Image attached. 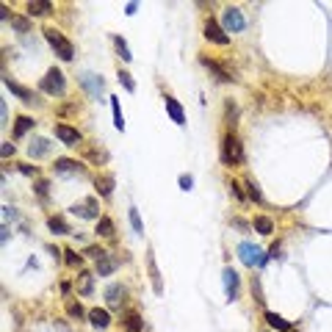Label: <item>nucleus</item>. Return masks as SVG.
I'll return each instance as SVG.
<instances>
[{
	"instance_id": "obj_28",
	"label": "nucleus",
	"mask_w": 332,
	"mask_h": 332,
	"mask_svg": "<svg viewBox=\"0 0 332 332\" xmlns=\"http://www.w3.org/2000/svg\"><path fill=\"white\" fill-rule=\"evenodd\" d=\"M111 111H113V125L122 130V127H125V119H122V108H119V100L116 97H111Z\"/></svg>"
},
{
	"instance_id": "obj_18",
	"label": "nucleus",
	"mask_w": 332,
	"mask_h": 332,
	"mask_svg": "<svg viewBox=\"0 0 332 332\" xmlns=\"http://www.w3.org/2000/svg\"><path fill=\"white\" fill-rule=\"evenodd\" d=\"M122 296H125V288H122V285H108V291H106V299H108V304H111V307L122 304Z\"/></svg>"
},
{
	"instance_id": "obj_16",
	"label": "nucleus",
	"mask_w": 332,
	"mask_h": 332,
	"mask_svg": "<svg viewBox=\"0 0 332 332\" xmlns=\"http://www.w3.org/2000/svg\"><path fill=\"white\" fill-rule=\"evenodd\" d=\"M53 11V6H50L47 0H31L28 3V14L31 17H44V14H50Z\"/></svg>"
},
{
	"instance_id": "obj_25",
	"label": "nucleus",
	"mask_w": 332,
	"mask_h": 332,
	"mask_svg": "<svg viewBox=\"0 0 332 332\" xmlns=\"http://www.w3.org/2000/svg\"><path fill=\"white\" fill-rule=\"evenodd\" d=\"M80 80H83V86H86V89H89L92 94H100V92H103V80H100L97 75H83Z\"/></svg>"
},
{
	"instance_id": "obj_21",
	"label": "nucleus",
	"mask_w": 332,
	"mask_h": 332,
	"mask_svg": "<svg viewBox=\"0 0 332 332\" xmlns=\"http://www.w3.org/2000/svg\"><path fill=\"white\" fill-rule=\"evenodd\" d=\"M47 142H44V139H34V142H31V147H28V155L31 158H42V155H47Z\"/></svg>"
},
{
	"instance_id": "obj_31",
	"label": "nucleus",
	"mask_w": 332,
	"mask_h": 332,
	"mask_svg": "<svg viewBox=\"0 0 332 332\" xmlns=\"http://www.w3.org/2000/svg\"><path fill=\"white\" fill-rule=\"evenodd\" d=\"M127 216H130V224H133L136 233H144V224H142V219H139V211H136V208H130V211H127Z\"/></svg>"
},
{
	"instance_id": "obj_37",
	"label": "nucleus",
	"mask_w": 332,
	"mask_h": 332,
	"mask_svg": "<svg viewBox=\"0 0 332 332\" xmlns=\"http://www.w3.org/2000/svg\"><path fill=\"white\" fill-rule=\"evenodd\" d=\"M191 185H194L191 175H180V188H183V191H191Z\"/></svg>"
},
{
	"instance_id": "obj_29",
	"label": "nucleus",
	"mask_w": 332,
	"mask_h": 332,
	"mask_svg": "<svg viewBox=\"0 0 332 332\" xmlns=\"http://www.w3.org/2000/svg\"><path fill=\"white\" fill-rule=\"evenodd\" d=\"M56 169H58V172H78L80 163L70 161V158H58V161H56Z\"/></svg>"
},
{
	"instance_id": "obj_24",
	"label": "nucleus",
	"mask_w": 332,
	"mask_h": 332,
	"mask_svg": "<svg viewBox=\"0 0 332 332\" xmlns=\"http://www.w3.org/2000/svg\"><path fill=\"white\" fill-rule=\"evenodd\" d=\"M47 227H50V230H53L56 235H67V233H70V227H67V221H64L61 216H50V219H47Z\"/></svg>"
},
{
	"instance_id": "obj_10",
	"label": "nucleus",
	"mask_w": 332,
	"mask_h": 332,
	"mask_svg": "<svg viewBox=\"0 0 332 332\" xmlns=\"http://www.w3.org/2000/svg\"><path fill=\"white\" fill-rule=\"evenodd\" d=\"M224 291H227V299L233 302V299H238V274H235L233 269H224Z\"/></svg>"
},
{
	"instance_id": "obj_41",
	"label": "nucleus",
	"mask_w": 332,
	"mask_h": 332,
	"mask_svg": "<svg viewBox=\"0 0 332 332\" xmlns=\"http://www.w3.org/2000/svg\"><path fill=\"white\" fill-rule=\"evenodd\" d=\"M230 191H233V194H235V197H238V199H244V191L238 188V183H233V185H230Z\"/></svg>"
},
{
	"instance_id": "obj_4",
	"label": "nucleus",
	"mask_w": 332,
	"mask_h": 332,
	"mask_svg": "<svg viewBox=\"0 0 332 332\" xmlns=\"http://www.w3.org/2000/svg\"><path fill=\"white\" fill-rule=\"evenodd\" d=\"M64 89H67V83H64V75L58 70H50L47 75L42 78V92H47V94H64Z\"/></svg>"
},
{
	"instance_id": "obj_30",
	"label": "nucleus",
	"mask_w": 332,
	"mask_h": 332,
	"mask_svg": "<svg viewBox=\"0 0 332 332\" xmlns=\"http://www.w3.org/2000/svg\"><path fill=\"white\" fill-rule=\"evenodd\" d=\"M113 44H116V50H119V56H122V61H130V50H127V44H125V39L122 36H113Z\"/></svg>"
},
{
	"instance_id": "obj_36",
	"label": "nucleus",
	"mask_w": 332,
	"mask_h": 332,
	"mask_svg": "<svg viewBox=\"0 0 332 332\" xmlns=\"http://www.w3.org/2000/svg\"><path fill=\"white\" fill-rule=\"evenodd\" d=\"M247 188H249V191H247V194H249V199H255V202H260V199H263V197H260V191H258V185H255L252 180L247 183Z\"/></svg>"
},
{
	"instance_id": "obj_39",
	"label": "nucleus",
	"mask_w": 332,
	"mask_h": 332,
	"mask_svg": "<svg viewBox=\"0 0 332 332\" xmlns=\"http://www.w3.org/2000/svg\"><path fill=\"white\" fill-rule=\"evenodd\" d=\"M86 255H89V258H97V260H100V258H103L106 252H103L100 247H89V249H86Z\"/></svg>"
},
{
	"instance_id": "obj_33",
	"label": "nucleus",
	"mask_w": 332,
	"mask_h": 332,
	"mask_svg": "<svg viewBox=\"0 0 332 332\" xmlns=\"http://www.w3.org/2000/svg\"><path fill=\"white\" fill-rule=\"evenodd\" d=\"M119 83H122V86H125L127 92H136V83H133V78H130V72L119 70Z\"/></svg>"
},
{
	"instance_id": "obj_19",
	"label": "nucleus",
	"mask_w": 332,
	"mask_h": 332,
	"mask_svg": "<svg viewBox=\"0 0 332 332\" xmlns=\"http://www.w3.org/2000/svg\"><path fill=\"white\" fill-rule=\"evenodd\" d=\"M147 266H149V280H152V288H155V294H161L163 285H161V274H158V266H155V258H152V255L147 258Z\"/></svg>"
},
{
	"instance_id": "obj_14",
	"label": "nucleus",
	"mask_w": 332,
	"mask_h": 332,
	"mask_svg": "<svg viewBox=\"0 0 332 332\" xmlns=\"http://www.w3.org/2000/svg\"><path fill=\"white\" fill-rule=\"evenodd\" d=\"M94 185H97V194H100V197H111V191H113V177H111V175H97Z\"/></svg>"
},
{
	"instance_id": "obj_40",
	"label": "nucleus",
	"mask_w": 332,
	"mask_h": 332,
	"mask_svg": "<svg viewBox=\"0 0 332 332\" xmlns=\"http://www.w3.org/2000/svg\"><path fill=\"white\" fill-rule=\"evenodd\" d=\"M0 152H3V158L14 155V144H11V142H6V144H3V149H0Z\"/></svg>"
},
{
	"instance_id": "obj_13",
	"label": "nucleus",
	"mask_w": 332,
	"mask_h": 332,
	"mask_svg": "<svg viewBox=\"0 0 332 332\" xmlns=\"http://www.w3.org/2000/svg\"><path fill=\"white\" fill-rule=\"evenodd\" d=\"M3 83H6V89H11V92H14L17 97L22 100V103H34V92H31V89H25V86L14 83V80H11V78H6V80H3Z\"/></svg>"
},
{
	"instance_id": "obj_8",
	"label": "nucleus",
	"mask_w": 332,
	"mask_h": 332,
	"mask_svg": "<svg viewBox=\"0 0 332 332\" xmlns=\"http://www.w3.org/2000/svg\"><path fill=\"white\" fill-rule=\"evenodd\" d=\"M56 136L61 144H70V147H78L80 144V133L70 125H56Z\"/></svg>"
},
{
	"instance_id": "obj_1",
	"label": "nucleus",
	"mask_w": 332,
	"mask_h": 332,
	"mask_svg": "<svg viewBox=\"0 0 332 332\" xmlns=\"http://www.w3.org/2000/svg\"><path fill=\"white\" fill-rule=\"evenodd\" d=\"M44 39H47L50 47L56 50V56L61 58V61H72V56H75V47H72V42L61 34V31H56V28H44Z\"/></svg>"
},
{
	"instance_id": "obj_35",
	"label": "nucleus",
	"mask_w": 332,
	"mask_h": 332,
	"mask_svg": "<svg viewBox=\"0 0 332 332\" xmlns=\"http://www.w3.org/2000/svg\"><path fill=\"white\" fill-rule=\"evenodd\" d=\"M64 255H67V258H64V260H67V266H78V263H80V255H78V252H72V249H67Z\"/></svg>"
},
{
	"instance_id": "obj_3",
	"label": "nucleus",
	"mask_w": 332,
	"mask_h": 332,
	"mask_svg": "<svg viewBox=\"0 0 332 332\" xmlns=\"http://www.w3.org/2000/svg\"><path fill=\"white\" fill-rule=\"evenodd\" d=\"M238 255L241 260L247 263V266H263L266 263V258H263V252L255 244H249V241H244V244H238Z\"/></svg>"
},
{
	"instance_id": "obj_17",
	"label": "nucleus",
	"mask_w": 332,
	"mask_h": 332,
	"mask_svg": "<svg viewBox=\"0 0 332 332\" xmlns=\"http://www.w3.org/2000/svg\"><path fill=\"white\" fill-rule=\"evenodd\" d=\"M142 327H144V321L136 310L125 313V332H142Z\"/></svg>"
},
{
	"instance_id": "obj_2",
	"label": "nucleus",
	"mask_w": 332,
	"mask_h": 332,
	"mask_svg": "<svg viewBox=\"0 0 332 332\" xmlns=\"http://www.w3.org/2000/svg\"><path fill=\"white\" fill-rule=\"evenodd\" d=\"M221 161H224L227 166H238V163L244 161V149H241V142L235 139L233 133H227L224 139H221Z\"/></svg>"
},
{
	"instance_id": "obj_26",
	"label": "nucleus",
	"mask_w": 332,
	"mask_h": 332,
	"mask_svg": "<svg viewBox=\"0 0 332 332\" xmlns=\"http://www.w3.org/2000/svg\"><path fill=\"white\" fill-rule=\"evenodd\" d=\"M31 127H34V119H31V116H20V119H17V125H14V139L25 136Z\"/></svg>"
},
{
	"instance_id": "obj_20",
	"label": "nucleus",
	"mask_w": 332,
	"mask_h": 332,
	"mask_svg": "<svg viewBox=\"0 0 332 332\" xmlns=\"http://www.w3.org/2000/svg\"><path fill=\"white\" fill-rule=\"evenodd\" d=\"M252 227H255V230H258L260 235H271V230H274V224H271L269 216H255Z\"/></svg>"
},
{
	"instance_id": "obj_5",
	"label": "nucleus",
	"mask_w": 332,
	"mask_h": 332,
	"mask_svg": "<svg viewBox=\"0 0 332 332\" xmlns=\"http://www.w3.org/2000/svg\"><path fill=\"white\" fill-rule=\"evenodd\" d=\"M244 14H241L238 8H227L224 11V31L227 34H238V31H244Z\"/></svg>"
},
{
	"instance_id": "obj_38",
	"label": "nucleus",
	"mask_w": 332,
	"mask_h": 332,
	"mask_svg": "<svg viewBox=\"0 0 332 332\" xmlns=\"http://www.w3.org/2000/svg\"><path fill=\"white\" fill-rule=\"evenodd\" d=\"M47 180H39V183H36V194H39V197H47Z\"/></svg>"
},
{
	"instance_id": "obj_7",
	"label": "nucleus",
	"mask_w": 332,
	"mask_h": 332,
	"mask_svg": "<svg viewBox=\"0 0 332 332\" xmlns=\"http://www.w3.org/2000/svg\"><path fill=\"white\" fill-rule=\"evenodd\" d=\"M205 36L211 39V42H216V44H227L230 42V36H227V31L221 28L216 20H208L205 22Z\"/></svg>"
},
{
	"instance_id": "obj_34",
	"label": "nucleus",
	"mask_w": 332,
	"mask_h": 332,
	"mask_svg": "<svg viewBox=\"0 0 332 332\" xmlns=\"http://www.w3.org/2000/svg\"><path fill=\"white\" fill-rule=\"evenodd\" d=\"M67 313H70L72 318H80L83 316V307H80V302H67Z\"/></svg>"
},
{
	"instance_id": "obj_22",
	"label": "nucleus",
	"mask_w": 332,
	"mask_h": 332,
	"mask_svg": "<svg viewBox=\"0 0 332 332\" xmlns=\"http://www.w3.org/2000/svg\"><path fill=\"white\" fill-rule=\"evenodd\" d=\"M97 235L100 238H111L113 235V221L108 219V216H100L97 219Z\"/></svg>"
},
{
	"instance_id": "obj_42",
	"label": "nucleus",
	"mask_w": 332,
	"mask_h": 332,
	"mask_svg": "<svg viewBox=\"0 0 332 332\" xmlns=\"http://www.w3.org/2000/svg\"><path fill=\"white\" fill-rule=\"evenodd\" d=\"M291 332H294V330H291Z\"/></svg>"
},
{
	"instance_id": "obj_9",
	"label": "nucleus",
	"mask_w": 332,
	"mask_h": 332,
	"mask_svg": "<svg viewBox=\"0 0 332 332\" xmlns=\"http://www.w3.org/2000/svg\"><path fill=\"white\" fill-rule=\"evenodd\" d=\"M72 213H80L83 219H100V211H97V199H94V197L83 199L80 205H75V208H72Z\"/></svg>"
},
{
	"instance_id": "obj_15",
	"label": "nucleus",
	"mask_w": 332,
	"mask_h": 332,
	"mask_svg": "<svg viewBox=\"0 0 332 332\" xmlns=\"http://www.w3.org/2000/svg\"><path fill=\"white\" fill-rule=\"evenodd\" d=\"M89 321H92L97 330H103V327L111 324V316H108V310H100V307H94V310H89Z\"/></svg>"
},
{
	"instance_id": "obj_27",
	"label": "nucleus",
	"mask_w": 332,
	"mask_h": 332,
	"mask_svg": "<svg viewBox=\"0 0 332 332\" xmlns=\"http://www.w3.org/2000/svg\"><path fill=\"white\" fill-rule=\"evenodd\" d=\"M78 291L83 294V296L92 294V274H89V271H80L78 274Z\"/></svg>"
},
{
	"instance_id": "obj_12",
	"label": "nucleus",
	"mask_w": 332,
	"mask_h": 332,
	"mask_svg": "<svg viewBox=\"0 0 332 332\" xmlns=\"http://www.w3.org/2000/svg\"><path fill=\"white\" fill-rule=\"evenodd\" d=\"M166 113L172 116V122L185 125V113H183V108H180V103H177L175 97H166Z\"/></svg>"
},
{
	"instance_id": "obj_32",
	"label": "nucleus",
	"mask_w": 332,
	"mask_h": 332,
	"mask_svg": "<svg viewBox=\"0 0 332 332\" xmlns=\"http://www.w3.org/2000/svg\"><path fill=\"white\" fill-rule=\"evenodd\" d=\"M11 25H14L20 34H28V31H31V22L25 20V17H11Z\"/></svg>"
},
{
	"instance_id": "obj_6",
	"label": "nucleus",
	"mask_w": 332,
	"mask_h": 332,
	"mask_svg": "<svg viewBox=\"0 0 332 332\" xmlns=\"http://www.w3.org/2000/svg\"><path fill=\"white\" fill-rule=\"evenodd\" d=\"M199 61H202V67H205L211 75H216V80H221V83H230V80H235L233 75H230V72H227L219 61H213V58H208V56H202Z\"/></svg>"
},
{
	"instance_id": "obj_23",
	"label": "nucleus",
	"mask_w": 332,
	"mask_h": 332,
	"mask_svg": "<svg viewBox=\"0 0 332 332\" xmlns=\"http://www.w3.org/2000/svg\"><path fill=\"white\" fill-rule=\"evenodd\" d=\"M266 321H269V324L271 327H274V330H280V332H291V324H288V321H285V318L283 316H277V313H266Z\"/></svg>"
},
{
	"instance_id": "obj_11",
	"label": "nucleus",
	"mask_w": 332,
	"mask_h": 332,
	"mask_svg": "<svg viewBox=\"0 0 332 332\" xmlns=\"http://www.w3.org/2000/svg\"><path fill=\"white\" fill-rule=\"evenodd\" d=\"M116 266H119V260H116L113 255L106 252V255H103V258L97 260V274H100V277H108L111 271H116Z\"/></svg>"
}]
</instances>
